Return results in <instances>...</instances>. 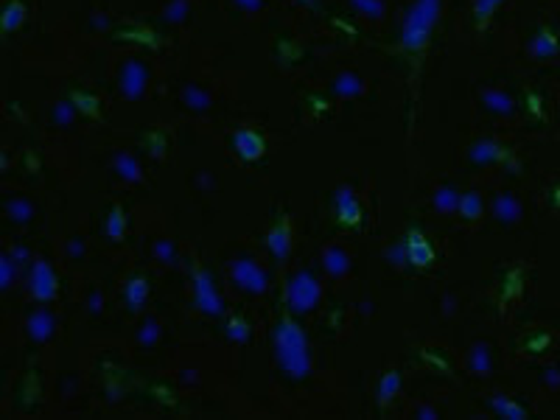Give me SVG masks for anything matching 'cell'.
<instances>
[{
	"instance_id": "obj_1",
	"label": "cell",
	"mask_w": 560,
	"mask_h": 420,
	"mask_svg": "<svg viewBox=\"0 0 560 420\" xmlns=\"http://www.w3.org/2000/svg\"><path fill=\"white\" fill-rule=\"evenodd\" d=\"M236 151H239L241 160L255 163V160H261L264 151H266V149H264V137L255 135V132H250V129H241V132L236 135Z\"/></svg>"
},
{
	"instance_id": "obj_2",
	"label": "cell",
	"mask_w": 560,
	"mask_h": 420,
	"mask_svg": "<svg viewBox=\"0 0 560 420\" xmlns=\"http://www.w3.org/2000/svg\"><path fill=\"white\" fill-rule=\"evenodd\" d=\"M336 213H339V225L342 227H358V222H361V207H358V202H356V196L347 190V193H342V199H339V204H336Z\"/></svg>"
},
{
	"instance_id": "obj_3",
	"label": "cell",
	"mask_w": 560,
	"mask_h": 420,
	"mask_svg": "<svg viewBox=\"0 0 560 420\" xmlns=\"http://www.w3.org/2000/svg\"><path fill=\"white\" fill-rule=\"evenodd\" d=\"M289 244H292L289 219H286V216H280V219H278V225H275V227H272V233H269V247H272V253H275L278 258H286V253H289Z\"/></svg>"
},
{
	"instance_id": "obj_4",
	"label": "cell",
	"mask_w": 560,
	"mask_h": 420,
	"mask_svg": "<svg viewBox=\"0 0 560 420\" xmlns=\"http://www.w3.org/2000/svg\"><path fill=\"white\" fill-rule=\"evenodd\" d=\"M407 244H409V258H412V264H418V267H432V261H434V250L423 241L421 233H409Z\"/></svg>"
},
{
	"instance_id": "obj_5",
	"label": "cell",
	"mask_w": 560,
	"mask_h": 420,
	"mask_svg": "<svg viewBox=\"0 0 560 420\" xmlns=\"http://www.w3.org/2000/svg\"><path fill=\"white\" fill-rule=\"evenodd\" d=\"M460 210H462V216H465L468 222L479 219V216H482V202H479V196H476V193H465L462 202H460Z\"/></svg>"
},
{
	"instance_id": "obj_6",
	"label": "cell",
	"mask_w": 560,
	"mask_h": 420,
	"mask_svg": "<svg viewBox=\"0 0 560 420\" xmlns=\"http://www.w3.org/2000/svg\"><path fill=\"white\" fill-rule=\"evenodd\" d=\"M395 392H398V373H387L384 384H381V403H387Z\"/></svg>"
},
{
	"instance_id": "obj_7",
	"label": "cell",
	"mask_w": 560,
	"mask_h": 420,
	"mask_svg": "<svg viewBox=\"0 0 560 420\" xmlns=\"http://www.w3.org/2000/svg\"><path fill=\"white\" fill-rule=\"evenodd\" d=\"M109 233H112V239H121L123 233H121V210L115 207L112 210V225H109Z\"/></svg>"
}]
</instances>
